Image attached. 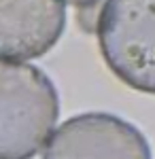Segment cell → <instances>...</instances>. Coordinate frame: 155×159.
<instances>
[{
    "label": "cell",
    "mask_w": 155,
    "mask_h": 159,
    "mask_svg": "<svg viewBox=\"0 0 155 159\" xmlns=\"http://www.w3.org/2000/svg\"><path fill=\"white\" fill-rule=\"evenodd\" d=\"M66 2L72 4V7H77V9H81V11H85V9H94L100 0H64V4Z\"/></svg>",
    "instance_id": "5"
},
{
    "label": "cell",
    "mask_w": 155,
    "mask_h": 159,
    "mask_svg": "<svg viewBox=\"0 0 155 159\" xmlns=\"http://www.w3.org/2000/svg\"><path fill=\"white\" fill-rule=\"evenodd\" d=\"M96 34L110 72L136 91L155 93V0H106Z\"/></svg>",
    "instance_id": "2"
},
{
    "label": "cell",
    "mask_w": 155,
    "mask_h": 159,
    "mask_svg": "<svg viewBox=\"0 0 155 159\" xmlns=\"http://www.w3.org/2000/svg\"><path fill=\"white\" fill-rule=\"evenodd\" d=\"M43 159H151L138 127L108 112H83L49 136Z\"/></svg>",
    "instance_id": "3"
},
{
    "label": "cell",
    "mask_w": 155,
    "mask_h": 159,
    "mask_svg": "<svg viewBox=\"0 0 155 159\" xmlns=\"http://www.w3.org/2000/svg\"><path fill=\"white\" fill-rule=\"evenodd\" d=\"M64 25V0H0V55L40 57L60 40Z\"/></svg>",
    "instance_id": "4"
},
{
    "label": "cell",
    "mask_w": 155,
    "mask_h": 159,
    "mask_svg": "<svg viewBox=\"0 0 155 159\" xmlns=\"http://www.w3.org/2000/svg\"><path fill=\"white\" fill-rule=\"evenodd\" d=\"M60 98L47 74L0 57V159H32L49 140Z\"/></svg>",
    "instance_id": "1"
}]
</instances>
